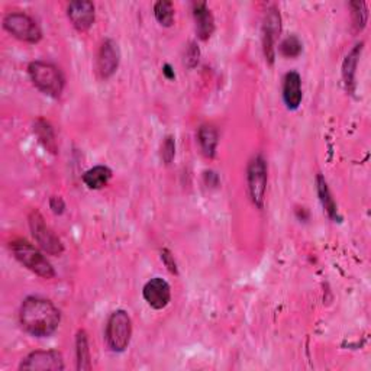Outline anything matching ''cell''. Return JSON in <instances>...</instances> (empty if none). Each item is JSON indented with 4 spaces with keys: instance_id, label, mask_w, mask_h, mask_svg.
Segmentation results:
<instances>
[{
    "instance_id": "6da1fadb",
    "label": "cell",
    "mask_w": 371,
    "mask_h": 371,
    "mask_svg": "<svg viewBox=\"0 0 371 371\" xmlns=\"http://www.w3.org/2000/svg\"><path fill=\"white\" fill-rule=\"evenodd\" d=\"M61 313L57 306L44 298L29 296L19 309V323L23 331L36 338L51 337L60 326Z\"/></svg>"
},
{
    "instance_id": "7a4b0ae2",
    "label": "cell",
    "mask_w": 371,
    "mask_h": 371,
    "mask_svg": "<svg viewBox=\"0 0 371 371\" xmlns=\"http://www.w3.org/2000/svg\"><path fill=\"white\" fill-rule=\"evenodd\" d=\"M28 74L32 85L44 95L50 98H60L66 80L61 70L47 61H32L28 66Z\"/></svg>"
},
{
    "instance_id": "3957f363",
    "label": "cell",
    "mask_w": 371,
    "mask_h": 371,
    "mask_svg": "<svg viewBox=\"0 0 371 371\" xmlns=\"http://www.w3.org/2000/svg\"><path fill=\"white\" fill-rule=\"evenodd\" d=\"M11 251L14 257L29 271L43 277L46 280L54 278L56 271L47 257L41 253L36 246L26 239L18 238L11 242Z\"/></svg>"
},
{
    "instance_id": "277c9868",
    "label": "cell",
    "mask_w": 371,
    "mask_h": 371,
    "mask_svg": "<svg viewBox=\"0 0 371 371\" xmlns=\"http://www.w3.org/2000/svg\"><path fill=\"white\" fill-rule=\"evenodd\" d=\"M132 337V320L127 310L119 309L110 313L108 323H106V344L110 351L113 352H123Z\"/></svg>"
},
{
    "instance_id": "5b68a950",
    "label": "cell",
    "mask_w": 371,
    "mask_h": 371,
    "mask_svg": "<svg viewBox=\"0 0 371 371\" xmlns=\"http://www.w3.org/2000/svg\"><path fill=\"white\" fill-rule=\"evenodd\" d=\"M29 228L33 239L38 246L48 256H61L64 251V245L61 239L53 232V229L46 224L43 215L38 211H32L29 214Z\"/></svg>"
},
{
    "instance_id": "8992f818",
    "label": "cell",
    "mask_w": 371,
    "mask_h": 371,
    "mask_svg": "<svg viewBox=\"0 0 371 371\" xmlns=\"http://www.w3.org/2000/svg\"><path fill=\"white\" fill-rule=\"evenodd\" d=\"M267 162L263 155H256L246 169V183H249V193L253 203L258 209L264 208L266 192H267Z\"/></svg>"
},
{
    "instance_id": "52a82bcc",
    "label": "cell",
    "mask_w": 371,
    "mask_h": 371,
    "mask_svg": "<svg viewBox=\"0 0 371 371\" xmlns=\"http://www.w3.org/2000/svg\"><path fill=\"white\" fill-rule=\"evenodd\" d=\"M4 28L16 39L23 41V43L36 44L43 38V32L38 23L26 14L14 12L8 14L4 18Z\"/></svg>"
},
{
    "instance_id": "ba28073f",
    "label": "cell",
    "mask_w": 371,
    "mask_h": 371,
    "mask_svg": "<svg viewBox=\"0 0 371 371\" xmlns=\"http://www.w3.org/2000/svg\"><path fill=\"white\" fill-rule=\"evenodd\" d=\"M281 32V16L277 8L271 6L266 11L263 28H261V39H263V51L266 61L271 66L276 58V43Z\"/></svg>"
},
{
    "instance_id": "9c48e42d",
    "label": "cell",
    "mask_w": 371,
    "mask_h": 371,
    "mask_svg": "<svg viewBox=\"0 0 371 371\" xmlns=\"http://www.w3.org/2000/svg\"><path fill=\"white\" fill-rule=\"evenodd\" d=\"M21 371H61L64 360L58 351H33L28 354L19 364Z\"/></svg>"
},
{
    "instance_id": "30bf717a",
    "label": "cell",
    "mask_w": 371,
    "mask_h": 371,
    "mask_svg": "<svg viewBox=\"0 0 371 371\" xmlns=\"http://www.w3.org/2000/svg\"><path fill=\"white\" fill-rule=\"evenodd\" d=\"M142 296L150 308L161 310L167 308L172 301L170 284L161 277H154L145 283L142 288Z\"/></svg>"
},
{
    "instance_id": "8fae6325",
    "label": "cell",
    "mask_w": 371,
    "mask_h": 371,
    "mask_svg": "<svg viewBox=\"0 0 371 371\" xmlns=\"http://www.w3.org/2000/svg\"><path fill=\"white\" fill-rule=\"evenodd\" d=\"M119 63H120V51L117 44L113 39H105L100 46L98 54V63H96V70L99 77L103 80L110 78L117 71Z\"/></svg>"
},
{
    "instance_id": "7c38bea8",
    "label": "cell",
    "mask_w": 371,
    "mask_h": 371,
    "mask_svg": "<svg viewBox=\"0 0 371 371\" xmlns=\"http://www.w3.org/2000/svg\"><path fill=\"white\" fill-rule=\"evenodd\" d=\"M67 16L77 31L86 32L95 23V5L92 2H88V0H75V2L68 4Z\"/></svg>"
},
{
    "instance_id": "4fadbf2b",
    "label": "cell",
    "mask_w": 371,
    "mask_h": 371,
    "mask_svg": "<svg viewBox=\"0 0 371 371\" xmlns=\"http://www.w3.org/2000/svg\"><path fill=\"white\" fill-rule=\"evenodd\" d=\"M283 100L288 110H296L303 100L302 78L298 71H288L283 81Z\"/></svg>"
},
{
    "instance_id": "5bb4252c",
    "label": "cell",
    "mask_w": 371,
    "mask_h": 371,
    "mask_svg": "<svg viewBox=\"0 0 371 371\" xmlns=\"http://www.w3.org/2000/svg\"><path fill=\"white\" fill-rule=\"evenodd\" d=\"M196 33L202 41H208L215 31V18L204 2L193 4Z\"/></svg>"
},
{
    "instance_id": "9a60e30c",
    "label": "cell",
    "mask_w": 371,
    "mask_h": 371,
    "mask_svg": "<svg viewBox=\"0 0 371 371\" xmlns=\"http://www.w3.org/2000/svg\"><path fill=\"white\" fill-rule=\"evenodd\" d=\"M362 47L364 44L360 43L357 44L345 57L344 63H343V80H344V85H345V89L350 95H354L355 93V88H357V83H355V74H357V67H358V63H360V57H361V53H362Z\"/></svg>"
},
{
    "instance_id": "2e32d148",
    "label": "cell",
    "mask_w": 371,
    "mask_h": 371,
    "mask_svg": "<svg viewBox=\"0 0 371 371\" xmlns=\"http://www.w3.org/2000/svg\"><path fill=\"white\" fill-rule=\"evenodd\" d=\"M316 190H318V196H319V200L323 206L325 212L328 214V216L331 218L333 221H341V216L338 214V206L331 194V190H329L328 187V183L325 180V177L322 174H318L316 176Z\"/></svg>"
},
{
    "instance_id": "e0dca14e",
    "label": "cell",
    "mask_w": 371,
    "mask_h": 371,
    "mask_svg": "<svg viewBox=\"0 0 371 371\" xmlns=\"http://www.w3.org/2000/svg\"><path fill=\"white\" fill-rule=\"evenodd\" d=\"M75 361L77 370H92V357L89 348V338L85 329H80L75 337Z\"/></svg>"
},
{
    "instance_id": "ac0fdd59",
    "label": "cell",
    "mask_w": 371,
    "mask_h": 371,
    "mask_svg": "<svg viewBox=\"0 0 371 371\" xmlns=\"http://www.w3.org/2000/svg\"><path fill=\"white\" fill-rule=\"evenodd\" d=\"M33 134L36 135L38 141L44 145V148L47 151H50L51 154H57V140H56V134L53 127L50 125V122L44 120V119H36L33 123Z\"/></svg>"
},
{
    "instance_id": "d6986e66",
    "label": "cell",
    "mask_w": 371,
    "mask_h": 371,
    "mask_svg": "<svg viewBox=\"0 0 371 371\" xmlns=\"http://www.w3.org/2000/svg\"><path fill=\"white\" fill-rule=\"evenodd\" d=\"M197 141L200 144L204 157L214 158L216 154V147L219 142L218 131L211 125H202L197 131Z\"/></svg>"
},
{
    "instance_id": "ffe728a7",
    "label": "cell",
    "mask_w": 371,
    "mask_h": 371,
    "mask_svg": "<svg viewBox=\"0 0 371 371\" xmlns=\"http://www.w3.org/2000/svg\"><path fill=\"white\" fill-rule=\"evenodd\" d=\"M110 179L112 170L106 166H96L81 176V180H83V183L92 190L103 189L110 182Z\"/></svg>"
},
{
    "instance_id": "44dd1931",
    "label": "cell",
    "mask_w": 371,
    "mask_h": 371,
    "mask_svg": "<svg viewBox=\"0 0 371 371\" xmlns=\"http://www.w3.org/2000/svg\"><path fill=\"white\" fill-rule=\"evenodd\" d=\"M154 16L162 26H172L174 22V6L169 0H160L154 6Z\"/></svg>"
},
{
    "instance_id": "7402d4cb",
    "label": "cell",
    "mask_w": 371,
    "mask_h": 371,
    "mask_svg": "<svg viewBox=\"0 0 371 371\" xmlns=\"http://www.w3.org/2000/svg\"><path fill=\"white\" fill-rule=\"evenodd\" d=\"M278 50L286 58H298L303 51V44L296 35H291L281 41Z\"/></svg>"
},
{
    "instance_id": "603a6c76",
    "label": "cell",
    "mask_w": 371,
    "mask_h": 371,
    "mask_svg": "<svg viewBox=\"0 0 371 371\" xmlns=\"http://www.w3.org/2000/svg\"><path fill=\"white\" fill-rule=\"evenodd\" d=\"M350 8H351V14H352V25L357 32H361L365 28V23L368 19L367 5L364 2H351Z\"/></svg>"
},
{
    "instance_id": "cb8c5ba5",
    "label": "cell",
    "mask_w": 371,
    "mask_h": 371,
    "mask_svg": "<svg viewBox=\"0 0 371 371\" xmlns=\"http://www.w3.org/2000/svg\"><path fill=\"white\" fill-rule=\"evenodd\" d=\"M176 157V141L174 137L169 135L161 145V158L166 164H172Z\"/></svg>"
},
{
    "instance_id": "d4e9b609",
    "label": "cell",
    "mask_w": 371,
    "mask_h": 371,
    "mask_svg": "<svg viewBox=\"0 0 371 371\" xmlns=\"http://www.w3.org/2000/svg\"><path fill=\"white\" fill-rule=\"evenodd\" d=\"M199 57H200V50L197 47L196 43H190L187 50H186V54H184V64L189 67V68H194L199 63Z\"/></svg>"
},
{
    "instance_id": "484cf974",
    "label": "cell",
    "mask_w": 371,
    "mask_h": 371,
    "mask_svg": "<svg viewBox=\"0 0 371 371\" xmlns=\"http://www.w3.org/2000/svg\"><path fill=\"white\" fill-rule=\"evenodd\" d=\"M161 260H162L164 264H166V267L169 268L170 273H173V274H179L177 263H176V260H174V256L170 253V250H167V249L161 250Z\"/></svg>"
},
{
    "instance_id": "4316f807",
    "label": "cell",
    "mask_w": 371,
    "mask_h": 371,
    "mask_svg": "<svg viewBox=\"0 0 371 371\" xmlns=\"http://www.w3.org/2000/svg\"><path fill=\"white\" fill-rule=\"evenodd\" d=\"M50 208H51V211H53L56 215H61V214L64 212V209H66V203H64L63 197H60V196H53V197L50 199Z\"/></svg>"
},
{
    "instance_id": "83f0119b",
    "label": "cell",
    "mask_w": 371,
    "mask_h": 371,
    "mask_svg": "<svg viewBox=\"0 0 371 371\" xmlns=\"http://www.w3.org/2000/svg\"><path fill=\"white\" fill-rule=\"evenodd\" d=\"M164 74H166L169 78H174V73L172 71V67L169 66V64H166V66H164Z\"/></svg>"
}]
</instances>
